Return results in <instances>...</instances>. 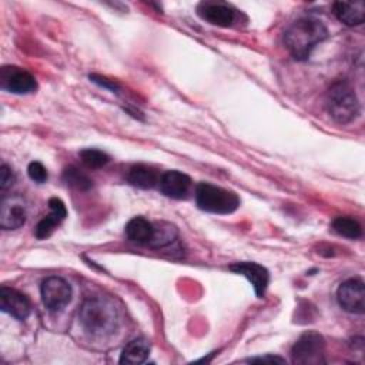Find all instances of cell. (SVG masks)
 <instances>
[{
	"label": "cell",
	"instance_id": "26",
	"mask_svg": "<svg viewBox=\"0 0 365 365\" xmlns=\"http://www.w3.org/2000/svg\"><path fill=\"white\" fill-rule=\"evenodd\" d=\"M90 80H91V81H94V83H97V84H100L101 87H106V88L111 90L113 93H114V91H115V93H118V90H120V87H118V84H117L115 81H113V80H107L106 77L96 76V74H90Z\"/></svg>",
	"mask_w": 365,
	"mask_h": 365
},
{
	"label": "cell",
	"instance_id": "13",
	"mask_svg": "<svg viewBox=\"0 0 365 365\" xmlns=\"http://www.w3.org/2000/svg\"><path fill=\"white\" fill-rule=\"evenodd\" d=\"M191 185V178L177 170H170L165 171L160 175V181H158V188L160 191L170 197V198H184L190 190Z\"/></svg>",
	"mask_w": 365,
	"mask_h": 365
},
{
	"label": "cell",
	"instance_id": "10",
	"mask_svg": "<svg viewBox=\"0 0 365 365\" xmlns=\"http://www.w3.org/2000/svg\"><path fill=\"white\" fill-rule=\"evenodd\" d=\"M230 269L234 271L235 274L245 277L251 282V285L255 291V295L258 298H262L265 295V291H267V287L269 282V274L265 267H262L257 262L242 261V262H235V264L230 265Z\"/></svg>",
	"mask_w": 365,
	"mask_h": 365
},
{
	"label": "cell",
	"instance_id": "8",
	"mask_svg": "<svg viewBox=\"0 0 365 365\" xmlns=\"http://www.w3.org/2000/svg\"><path fill=\"white\" fill-rule=\"evenodd\" d=\"M0 87L13 94L36 91L37 81L31 73L16 66H4L0 70Z\"/></svg>",
	"mask_w": 365,
	"mask_h": 365
},
{
	"label": "cell",
	"instance_id": "18",
	"mask_svg": "<svg viewBox=\"0 0 365 365\" xmlns=\"http://www.w3.org/2000/svg\"><path fill=\"white\" fill-rule=\"evenodd\" d=\"M331 227L338 235L349 238V240H356L362 235L361 224L355 218H351V217H342V215L336 217L332 221Z\"/></svg>",
	"mask_w": 365,
	"mask_h": 365
},
{
	"label": "cell",
	"instance_id": "20",
	"mask_svg": "<svg viewBox=\"0 0 365 365\" xmlns=\"http://www.w3.org/2000/svg\"><path fill=\"white\" fill-rule=\"evenodd\" d=\"M175 238H177L175 227L165 224V222H160L158 225H154V237H153L150 245L155 247V248L165 247V245L171 244Z\"/></svg>",
	"mask_w": 365,
	"mask_h": 365
},
{
	"label": "cell",
	"instance_id": "4",
	"mask_svg": "<svg viewBox=\"0 0 365 365\" xmlns=\"http://www.w3.org/2000/svg\"><path fill=\"white\" fill-rule=\"evenodd\" d=\"M195 201L198 208L212 214H231L240 207V197L234 191L210 182L197 185Z\"/></svg>",
	"mask_w": 365,
	"mask_h": 365
},
{
	"label": "cell",
	"instance_id": "15",
	"mask_svg": "<svg viewBox=\"0 0 365 365\" xmlns=\"http://www.w3.org/2000/svg\"><path fill=\"white\" fill-rule=\"evenodd\" d=\"M127 180L131 185L138 188H153L154 185H158L160 174L155 168L145 165V164H135L128 170Z\"/></svg>",
	"mask_w": 365,
	"mask_h": 365
},
{
	"label": "cell",
	"instance_id": "17",
	"mask_svg": "<svg viewBox=\"0 0 365 365\" xmlns=\"http://www.w3.org/2000/svg\"><path fill=\"white\" fill-rule=\"evenodd\" d=\"M150 349H151V345H150L148 339L135 338L124 346L121 356H120V362L121 364H141L147 359Z\"/></svg>",
	"mask_w": 365,
	"mask_h": 365
},
{
	"label": "cell",
	"instance_id": "24",
	"mask_svg": "<svg viewBox=\"0 0 365 365\" xmlns=\"http://www.w3.org/2000/svg\"><path fill=\"white\" fill-rule=\"evenodd\" d=\"M14 180H16V177H14L13 170L7 164H3L0 167V188L7 190L9 187L13 185Z\"/></svg>",
	"mask_w": 365,
	"mask_h": 365
},
{
	"label": "cell",
	"instance_id": "6",
	"mask_svg": "<svg viewBox=\"0 0 365 365\" xmlns=\"http://www.w3.org/2000/svg\"><path fill=\"white\" fill-rule=\"evenodd\" d=\"M40 294L44 307L50 312H60L71 299V287L60 277H48L43 281Z\"/></svg>",
	"mask_w": 365,
	"mask_h": 365
},
{
	"label": "cell",
	"instance_id": "7",
	"mask_svg": "<svg viewBox=\"0 0 365 365\" xmlns=\"http://www.w3.org/2000/svg\"><path fill=\"white\" fill-rule=\"evenodd\" d=\"M336 299L344 311L362 315L365 312V287L362 279L351 278L344 281L338 287Z\"/></svg>",
	"mask_w": 365,
	"mask_h": 365
},
{
	"label": "cell",
	"instance_id": "16",
	"mask_svg": "<svg viewBox=\"0 0 365 365\" xmlns=\"http://www.w3.org/2000/svg\"><path fill=\"white\" fill-rule=\"evenodd\" d=\"M125 235L137 244H150L154 237V224L144 217H134L125 225Z\"/></svg>",
	"mask_w": 365,
	"mask_h": 365
},
{
	"label": "cell",
	"instance_id": "27",
	"mask_svg": "<svg viewBox=\"0 0 365 365\" xmlns=\"http://www.w3.org/2000/svg\"><path fill=\"white\" fill-rule=\"evenodd\" d=\"M248 361L250 362H279V364L285 362L284 358H279V356H275V355H267V356H261V358H251Z\"/></svg>",
	"mask_w": 365,
	"mask_h": 365
},
{
	"label": "cell",
	"instance_id": "9",
	"mask_svg": "<svg viewBox=\"0 0 365 365\" xmlns=\"http://www.w3.org/2000/svg\"><path fill=\"white\" fill-rule=\"evenodd\" d=\"M198 16L210 24L228 27L235 20V10L222 1H202L197 7Z\"/></svg>",
	"mask_w": 365,
	"mask_h": 365
},
{
	"label": "cell",
	"instance_id": "2",
	"mask_svg": "<svg viewBox=\"0 0 365 365\" xmlns=\"http://www.w3.org/2000/svg\"><path fill=\"white\" fill-rule=\"evenodd\" d=\"M328 37L325 24L312 17L295 20L284 33V44L295 60H307L312 50Z\"/></svg>",
	"mask_w": 365,
	"mask_h": 365
},
{
	"label": "cell",
	"instance_id": "22",
	"mask_svg": "<svg viewBox=\"0 0 365 365\" xmlns=\"http://www.w3.org/2000/svg\"><path fill=\"white\" fill-rule=\"evenodd\" d=\"M63 220H64V218H61L60 215H57V214H54V212L50 211V214L46 215L44 218H41V220L38 221V224L36 225V228H34V235H36L38 240H44V238L50 237V235L53 234L54 228H56Z\"/></svg>",
	"mask_w": 365,
	"mask_h": 365
},
{
	"label": "cell",
	"instance_id": "12",
	"mask_svg": "<svg viewBox=\"0 0 365 365\" xmlns=\"http://www.w3.org/2000/svg\"><path fill=\"white\" fill-rule=\"evenodd\" d=\"M26 222V208L19 197L7 195L0 204V227L3 230H17Z\"/></svg>",
	"mask_w": 365,
	"mask_h": 365
},
{
	"label": "cell",
	"instance_id": "14",
	"mask_svg": "<svg viewBox=\"0 0 365 365\" xmlns=\"http://www.w3.org/2000/svg\"><path fill=\"white\" fill-rule=\"evenodd\" d=\"M332 11L341 23L349 27L359 26L364 23V19H365V3L361 0L354 3L336 1L332 6Z\"/></svg>",
	"mask_w": 365,
	"mask_h": 365
},
{
	"label": "cell",
	"instance_id": "21",
	"mask_svg": "<svg viewBox=\"0 0 365 365\" xmlns=\"http://www.w3.org/2000/svg\"><path fill=\"white\" fill-rule=\"evenodd\" d=\"M81 163L88 168H100L110 161V155L97 148H84L78 153Z\"/></svg>",
	"mask_w": 365,
	"mask_h": 365
},
{
	"label": "cell",
	"instance_id": "11",
	"mask_svg": "<svg viewBox=\"0 0 365 365\" xmlns=\"http://www.w3.org/2000/svg\"><path fill=\"white\" fill-rule=\"evenodd\" d=\"M0 308L3 312L11 315L13 318L23 321L30 314V301L20 291L9 287H1L0 289Z\"/></svg>",
	"mask_w": 365,
	"mask_h": 365
},
{
	"label": "cell",
	"instance_id": "3",
	"mask_svg": "<svg viewBox=\"0 0 365 365\" xmlns=\"http://www.w3.org/2000/svg\"><path fill=\"white\" fill-rule=\"evenodd\" d=\"M325 106L328 114L339 124L354 121L361 111V106L354 88L346 81H335L327 91Z\"/></svg>",
	"mask_w": 365,
	"mask_h": 365
},
{
	"label": "cell",
	"instance_id": "5",
	"mask_svg": "<svg viewBox=\"0 0 365 365\" xmlns=\"http://www.w3.org/2000/svg\"><path fill=\"white\" fill-rule=\"evenodd\" d=\"M325 354V341L324 338L314 331L302 334L291 349V356L294 364L302 365H318L324 364Z\"/></svg>",
	"mask_w": 365,
	"mask_h": 365
},
{
	"label": "cell",
	"instance_id": "19",
	"mask_svg": "<svg viewBox=\"0 0 365 365\" xmlns=\"http://www.w3.org/2000/svg\"><path fill=\"white\" fill-rule=\"evenodd\" d=\"M63 180L66 181L67 185L81 191H86L93 187L91 178L87 174L81 173L77 167H67L63 173Z\"/></svg>",
	"mask_w": 365,
	"mask_h": 365
},
{
	"label": "cell",
	"instance_id": "23",
	"mask_svg": "<svg viewBox=\"0 0 365 365\" xmlns=\"http://www.w3.org/2000/svg\"><path fill=\"white\" fill-rule=\"evenodd\" d=\"M27 174H29L30 180H33L34 182H38V184L46 182L48 178L47 170L40 161H31L27 167Z\"/></svg>",
	"mask_w": 365,
	"mask_h": 365
},
{
	"label": "cell",
	"instance_id": "25",
	"mask_svg": "<svg viewBox=\"0 0 365 365\" xmlns=\"http://www.w3.org/2000/svg\"><path fill=\"white\" fill-rule=\"evenodd\" d=\"M48 208H50L51 212L60 215L61 218H66V217H67L66 205H64V202H63L60 198H57V197H53V198L48 200Z\"/></svg>",
	"mask_w": 365,
	"mask_h": 365
},
{
	"label": "cell",
	"instance_id": "1",
	"mask_svg": "<svg viewBox=\"0 0 365 365\" xmlns=\"http://www.w3.org/2000/svg\"><path fill=\"white\" fill-rule=\"evenodd\" d=\"M78 321L87 334L104 338L117 331L120 317L111 299L97 295L84 299L78 309Z\"/></svg>",
	"mask_w": 365,
	"mask_h": 365
}]
</instances>
